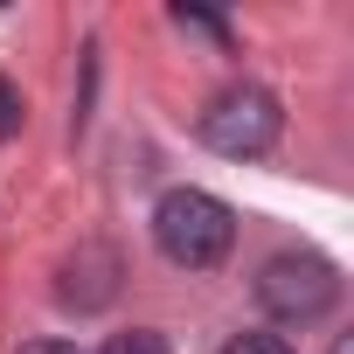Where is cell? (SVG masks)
I'll return each mask as SVG.
<instances>
[{
  "mask_svg": "<svg viewBox=\"0 0 354 354\" xmlns=\"http://www.w3.org/2000/svg\"><path fill=\"white\" fill-rule=\"evenodd\" d=\"M153 243L181 271H216L230 257V243H236V216L209 188H167L160 209H153Z\"/></svg>",
  "mask_w": 354,
  "mask_h": 354,
  "instance_id": "cell-1",
  "label": "cell"
},
{
  "mask_svg": "<svg viewBox=\"0 0 354 354\" xmlns=\"http://www.w3.org/2000/svg\"><path fill=\"white\" fill-rule=\"evenodd\" d=\"M278 132H285V111H278V97H271L264 84H230V91H216L209 111H202V139H209L223 160H264V153L278 146Z\"/></svg>",
  "mask_w": 354,
  "mask_h": 354,
  "instance_id": "cell-2",
  "label": "cell"
},
{
  "mask_svg": "<svg viewBox=\"0 0 354 354\" xmlns=\"http://www.w3.org/2000/svg\"><path fill=\"white\" fill-rule=\"evenodd\" d=\"M333 299H340V271H333L326 257H313V250H278V257L257 271V306H264L271 319H285V326L326 319Z\"/></svg>",
  "mask_w": 354,
  "mask_h": 354,
  "instance_id": "cell-3",
  "label": "cell"
},
{
  "mask_svg": "<svg viewBox=\"0 0 354 354\" xmlns=\"http://www.w3.org/2000/svg\"><path fill=\"white\" fill-rule=\"evenodd\" d=\"M111 292H118V250H104V243H84V250L63 264V285H56V299H63V306H77V313H97Z\"/></svg>",
  "mask_w": 354,
  "mask_h": 354,
  "instance_id": "cell-4",
  "label": "cell"
},
{
  "mask_svg": "<svg viewBox=\"0 0 354 354\" xmlns=\"http://www.w3.org/2000/svg\"><path fill=\"white\" fill-rule=\"evenodd\" d=\"M174 28L209 35V42H230V21H223V15H209V8H174Z\"/></svg>",
  "mask_w": 354,
  "mask_h": 354,
  "instance_id": "cell-5",
  "label": "cell"
},
{
  "mask_svg": "<svg viewBox=\"0 0 354 354\" xmlns=\"http://www.w3.org/2000/svg\"><path fill=\"white\" fill-rule=\"evenodd\" d=\"M104 354H174V347H167L160 333H146V326H132V333H118V340H111Z\"/></svg>",
  "mask_w": 354,
  "mask_h": 354,
  "instance_id": "cell-6",
  "label": "cell"
},
{
  "mask_svg": "<svg viewBox=\"0 0 354 354\" xmlns=\"http://www.w3.org/2000/svg\"><path fill=\"white\" fill-rule=\"evenodd\" d=\"M223 354H292V347H285L278 333H236V340H230Z\"/></svg>",
  "mask_w": 354,
  "mask_h": 354,
  "instance_id": "cell-7",
  "label": "cell"
},
{
  "mask_svg": "<svg viewBox=\"0 0 354 354\" xmlns=\"http://www.w3.org/2000/svg\"><path fill=\"white\" fill-rule=\"evenodd\" d=\"M15 132H21V91L0 77V139H15Z\"/></svg>",
  "mask_w": 354,
  "mask_h": 354,
  "instance_id": "cell-8",
  "label": "cell"
},
{
  "mask_svg": "<svg viewBox=\"0 0 354 354\" xmlns=\"http://www.w3.org/2000/svg\"><path fill=\"white\" fill-rule=\"evenodd\" d=\"M21 354H84V347H70V340H28Z\"/></svg>",
  "mask_w": 354,
  "mask_h": 354,
  "instance_id": "cell-9",
  "label": "cell"
},
{
  "mask_svg": "<svg viewBox=\"0 0 354 354\" xmlns=\"http://www.w3.org/2000/svg\"><path fill=\"white\" fill-rule=\"evenodd\" d=\"M333 354H354V347H347V340H333Z\"/></svg>",
  "mask_w": 354,
  "mask_h": 354,
  "instance_id": "cell-10",
  "label": "cell"
}]
</instances>
